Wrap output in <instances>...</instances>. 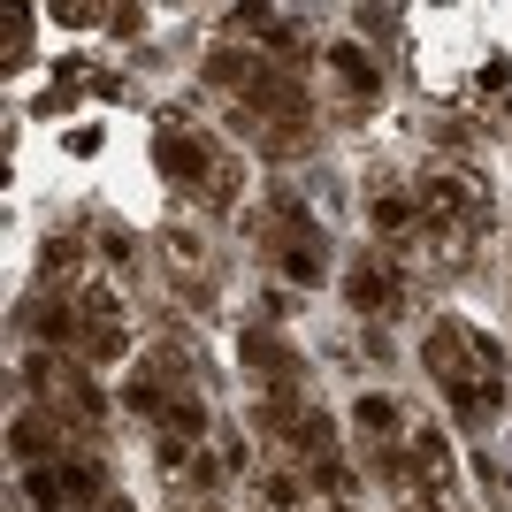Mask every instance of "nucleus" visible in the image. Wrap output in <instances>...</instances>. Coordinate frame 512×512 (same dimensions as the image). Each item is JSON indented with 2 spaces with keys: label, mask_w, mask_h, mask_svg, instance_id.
<instances>
[{
  "label": "nucleus",
  "mask_w": 512,
  "mask_h": 512,
  "mask_svg": "<svg viewBox=\"0 0 512 512\" xmlns=\"http://www.w3.org/2000/svg\"><path fill=\"white\" fill-rule=\"evenodd\" d=\"M199 85H207L214 107L230 115V130H245V138L268 146V153H299L306 138H314V100H306L299 69L268 62L253 46L214 39L207 62H199Z\"/></svg>",
  "instance_id": "f257e3e1"
},
{
  "label": "nucleus",
  "mask_w": 512,
  "mask_h": 512,
  "mask_svg": "<svg viewBox=\"0 0 512 512\" xmlns=\"http://www.w3.org/2000/svg\"><path fill=\"white\" fill-rule=\"evenodd\" d=\"M421 367H428L436 398L451 406V421L467 428V436H490V428L512 413V360H505V344H497L482 321L436 314L428 337H421Z\"/></svg>",
  "instance_id": "f03ea898"
},
{
  "label": "nucleus",
  "mask_w": 512,
  "mask_h": 512,
  "mask_svg": "<svg viewBox=\"0 0 512 512\" xmlns=\"http://www.w3.org/2000/svg\"><path fill=\"white\" fill-rule=\"evenodd\" d=\"M146 146H153L161 184H169L192 214H230L237 199H245V161L230 153V138L214 123H199L192 107H153Z\"/></svg>",
  "instance_id": "7ed1b4c3"
},
{
  "label": "nucleus",
  "mask_w": 512,
  "mask_h": 512,
  "mask_svg": "<svg viewBox=\"0 0 512 512\" xmlns=\"http://www.w3.org/2000/svg\"><path fill=\"white\" fill-rule=\"evenodd\" d=\"M253 253L260 268H268V283H283V291H321L329 283V222H321L306 199H268L253 222Z\"/></svg>",
  "instance_id": "20e7f679"
},
{
  "label": "nucleus",
  "mask_w": 512,
  "mask_h": 512,
  "mask_svg": "<svg viewBox=\"0 0 512 512\" xmlns=\"http://www.w3.org/2000/svg\"><path fill=\"white\" fill-rule=\"evenodd\" d=\"M16 383L31 390V406L54 413L62 428H77V436H92L100 444L107 413H115V398L100 390V375H92L77 352H46V344H23L16 352Z\"/></svg>",
  "instance_id": "39448f33"
},
{
  "label": "nucleus",
  "mask_w": 512,
  "mask_h": 512,
  "mask_svg": "<svg viewBox=\"0 0 512 512\" xmlns=\"http://www.w3.org/2000/svg\"><path fill=\"white\" fill-rule=\"evenodd\" d=\"M413 199H421V222L436 237H459V245L482 253V237H490V222H497V192H490L482 169H467V161H428Z\"/></svg>",
  "instance_id": "423d86ee"
},
{
  "label": "nucleus",
  "mask_w": 512,
  "mask_h": 512,
  "mask_svg": "<svg viewBox=\"0 0 512 512\" xmlns=\"http://www.w3.org/2000/svg\"><path fill=\"white\" fill-rule=\"evenodd\" d=\"M16 490L31 497V512H92L107 497V459L92 436H77V444L62 451V459H46V467L16 474Z\"/></svg>",
  "instance_id": "0eeeda50"
},
{
  "label": "nucleus",
  "mask_w": 512,
  "mask_h": 512,
  "mask_svg": "<svg viewBox=\"0 0 512 512\" xmlns=\"http://www.w3.org/2000/svg\"><path fill=\"white\" fill-rule=\"evenodd\" d=\"M337 283H344V306H352V321H360V329H390V321L413 306V276H406L390 253H360Z\"/></svg>",
  "instance_id": "6e6552de"
},
{
  "label": "nucleus",
  "mask_w": 512,
  "mask_h": 512,
  "mask_svg": "<svg viewBox=\"0 0 512 512\" xmlns=\"http://www.w3.org/2000/svg\"><path fill=\"white\" fill-rule=\"evenodd\" d=\"M237 360H245V383H253V398H306V360L291 352V337H276V329H237Z\"/></svg>",
  "instance_id": "1a4fd4ad"
},
{
  "label": "nucleus",
  "mask_w": 512,
  "mask_h": 512,
  "mask_svg": "<svg viewBox=\"0 0 512 512\" xmlns=\"http://www.w3.org/2000/svg\"><path fill=\"white\" fill-rule=\"evenodd\" d=\"M367 230H375V253H390V260L421 237V199H413V184H398L390 169L367 176Z\"/></svg>",
  "instance_id": "9d476101"
},
{
  "label": "nucleus",
  "mask_w": 512,
  "mask_h": 512,
  "mask_svg": "<svg viewBox=\"0 0 512 512\" xmlns=\"http://www.w3.org/2000/svg\"><path fill=\"white\" fill-rule=\"evenodd\" d=\"M222 23H230L237 46H253V54H268V62H283V69H291L306 46H314V39H306V16H299V8H230Z\"/></svg>",
  "instance_id": "9b49d317"
},
{
  "label": "nucleus",
  "mask_w": 512,
  "mask_h": 512,
  "mask_svg": "<svg viewBox=\"0 0 512 512\" xmlns=\"http://www.w3.org/2000/svg\"><path fill=\"white\" fill-rule=\"evenodd\" d=\"M314 54H321V77H329V92H337L344 107H375V100H383V62H375L360 39H344V31H337V39H321Z\"/></svg>",
  "instance_id": "f8f14e48"
},
{
  "label": "nucleus",
  "mask_w": 512,
  "mask_h": 512,
  "mask_svg": "<svg viewBox=\"0 0 512 512\" xmlns=\"http://www.w3.org/2000/svg\"><path fill=\"white\" fill-rule=\"evenodd\" d=\"M153 260H161L184 291H207V276H214V253H207V237H199L192 222H161V230H153Z\"/></svg>",
  "instance_id": "ddd939ff"
},
{
  "label": "nucleus",
  "mask_w": 512,
  "mask_h": 512,
  "mask_svg": "<svg viewBox=\"0 0 512 512\" xmlns=\"http://www.w3.org/2000/svg\"><path fill=\"white\" fill-rule=\"evenodd\" d=\"M474 482H482V497H490L497 512H512V467L497 451H474Z\"/></svg>",
  "instance_id": "4468645a"
},
{
  "label": "nucleus",
  "mask_w": 512,
  "mask_h": 512,
  "mask_svg": "<svg viewBox=\"0 0 512 512\" xmlns=\"http://www.w3.org/2000/svg\"><path fill=\"white\" fill-rule=\"evenodd\" d=\"M23 31H31V16H8V69H23Z\"/></svg>",
  "instance_id": "2eb2a0df"
},
{
  "label": "nucleus",
  "mask_w": 512,
  "mask_h": 512,
  "mask_svg": "<svg viewBox=\"0 0 512 512\" xmlns=\"http://www.w3.org/2000/svg\"><path fill=\"white\" fill-rule=\"evenodd\" d=\"M92 512H138V505H130L123 490H107V497H100V505H92Z\"/></svg>",
  "instance_id": "dca6fc26"
},
{
  "label": "nucleus",
  "mask_w": 512,
  "mask_h": 512,
  "mask_svg": "<svg viewBox=\"0 0 512 512\" xmlns=\"http://www.w3.org/2000/svg\"><path fill=\"white\" fill-rule=\"evenodd\" d=\"M321 512H360V505H321Z\"/></svg>",
  "instance_id": "f3484780"
},
{
  "label": "nucleus",
  "mask_w": 512,
  "mask_h": 512,
  "mask_svg": "<svg viewBox=\"0 0 512 512\" xmlns=\"http://www.w3.org/2000/svg\"><path fill=\"white\" fill-rule=\"evenodd\" d=\"M184 512H214V505H184Z\"/></svg>",
  "instance_id": "a211bd4d"
}]
</instances>
